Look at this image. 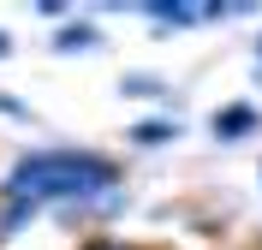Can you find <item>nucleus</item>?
<instances>
[{"label": "nucleus", "instance_id": "obj_1", "mask_svg": "<svg viewBox=\"0 0 262 250\" xmlns=\"http://www.w3.org/2000/svg\"><path fill=\"white\" fill-rule=\"evenodd\" d=\"M119 173L107 161H90V155H30V161L12 167L6 179V197L12 202H42V197H96L107 191Z\"/></svg>", "mask_w": 262, "mask_h": 250}, {"label": "nucleus", "instance_id": "obj_2", "mask_svg": "<svg viewBox=\"0 0 262 250\" xmlns=\"http://www.w3.org/2000/svg\"><path fill=\"white\" fill-rule=\"evenodd\" d=\"M214 131H227V137H232V131H250V113H227L221 125H214Z\"/></svg>", "mask_w": 262, "mask_h": 250}, {"label": "nucleus", "instance_id": "obj_3", "mask_svg": "<svg viewBox=\"0 0 262 250\" xmlns=\"http://www.w3.org/2000/svg\"><path fill=\"white\" fill-rule=\"evenodd\" d=\"M101 250H114V244H101Z\"/></svg>", "mask_w": 262, "mask_h": 250}]
</instances>
